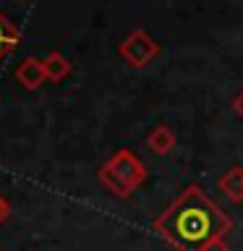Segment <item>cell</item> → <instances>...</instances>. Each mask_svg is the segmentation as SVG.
I'll list each match as a JSON object with an SVG mask.
<instances>
[{
	"label": "cell",
	"instance_id": "cell-1",
	"mask_svg": "<svg viewBox=\"0 0 243 251\" xmlns=\"http://www.w3.org/2000/svg\"><path fill=\"white\" fill-rule=\"evenodd\" d=\"M154 227L180 251H201L207 243L225 238L233 227V220L201 191L188 186L175 201L154 220Z\"/></svg>",
	"mask_w": 243,
	"mask_h": 251
},
{
	"label": "cell",
	"instance_id": "cell-2",
	"mask_svg": "<svg viewBox=\"0 0 243 251\" xmlns=\"http://www.w3.org/2000/svg\"><path fill=\"white\" fill-rule=\"evenodd\" d=\"M146 178V168L131 149H121L118 154H113L110 160L99 168V180L102 186L110 188L115 196H125L133 194V188H139Z\"/></svg>",
	"mask_w": 243,
	"mask_h": 251
},
{
	"label": "cell",
	"instance_id": "cell-3",
	"mask_svg": "<svg viewBox=\"0 0 243 251\" xmlns=\"http://www.w3.org/2000/svg\"><path fill=\"white\" fill-rule=\"evenodd\" d=\"M121 55H123V60L128 63V66L146 68L149 63L160 55V42H157L152 34H146L144 29H136V31H131V34L123 39Z\"/></svg>",
	"mask_w": 243,
	"mask_h": 251
},
{
	"label": "cell",
	"instance_id": "cell-4",
	"mask_svg": "<svg viewBox=\"0 0 243 251\" xmlns=\"http://www.w3.org/2000/svg\"><path fill=\"white\" fill-rule=\"evenodd\" d=\"M16 81H19L24 89H29V92L39 89V86L47 81L45 60H39V58H26V60H21L19 68H16Z\"/></svg>",
	"mask_w": 243,
	"mask_h": 251
},
{
	"label": "cell",
	"instance_id": "cell-5",
	"mask_svg": "<svg viewBox=\"0 0 243 251\" xmlns=\"http://www.w3.org/2000/svg\"><path fill=\"white\" fill-rule=\"evenodd\" d=\"M146 147L152 149L154 154H160V157H165V154H170L172 152V147H175V131L170 128V126H157V128L146 136Z\"/></svg>",
	"mask_w": 243,
	"mask_h": 251
},
{
	"label": "cell",
	"instance_id": "cell-6",
	"mask_svg": "<svg viewBox=\"0 0 243 251\" xmlns=\"http://www.w3.org/2000/svg\"><path fill=\"white\" fill-rule=\"evenodd\" d=\"M219 188L230 201H243V168H230L219 178Z\"/></svg>",
	"mask_w": 243,
	"mask_h": 251
},
{
	"label": "cell",
	"instance_id": "cell-7",
	"mask_svg": "<svg viewBox=\"0 0 243 251\" xmlns=\"http://www.w3.org/2000/svg\"><path fill=\"white\" fill-rule=\"evenodd\" d=\"M45 74H47V81H63V78L71 74L68 58L60 52H50L45 58Z\"/></svg>",
	"mask_w": 243,
	"mask_h": 251
},
{
	"label": "cell",
	"instance_id": "cell-8",
	"mask_svg": "<svg viewBox=\"0 0 243 251\" xmlns=\"http://www.w3.org/2000/svg\"><path fill=\"white\" fill-rule=\"evenodd\" d=\"M16 45H19V29L0 13V60H3Z\"/></svg>",
	"mask_w": 243,
	"mask_h": 251
},
{
	"label": "cell",
	"instance_id": "cell-9",
	"mask_svg": "<svg viewBox=\"0 0 243 251\" xmlns=\"http://www.w3.org/2000/svg\"><path fill=\"white\" fill-rule=\"evenodd\" d=\"M201 251H230V246H227V241L225 238H217V241H212V243H207Z\"/></svg>",
	"mask_w": 243,
	"mask_h": 251
},
{
	"label": "cell",
	"instance_id": "cell-10",
	"mask_svg": "<svg viewBox=\"0 0 243 251\" xmlns=\"http://www.w3.org/2000/svg\"><path fill=\"white\" fill-rule=\"evenodd\" d=\"M233 113H235V115H238L241 121H243V92H241L238 97L233 100Z\"/></svg>",
	"mask_w": 243,
	"mask_h": 251
},
{
	"label": "cell",
	"instance_id": "cell-11",
	"mask_svg": "<svg viewBox=\"0 0 243 251\" xmlns=\"http://www.w3.org/2000/svg\"><path fill=\"white\" fill-rule=\"evenodd\" d=\"M8 215H11V207H8V201L3 199V196H0V225H3L5 220H8Z\"/></svg>",
	"mask_w": 243,
	"mask_h": 251
}]
</instances>
